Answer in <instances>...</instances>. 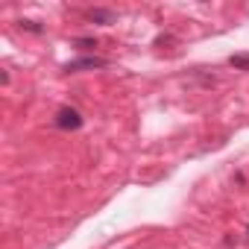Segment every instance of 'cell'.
Here are the masks:
<instances>
[{
	"label": "cell",
	"instance_id": "4",
	"mask_svg": "<svg viewBox=\"0 0 249 249\" xmlns=\"http://www.w3.org/2000/svg\"><path fill=\"white\" fill-rule=\"evenodd\" d=\"M229 62H231L234 68H240V71H249V56H231Z\"/></svg>",
	"mask_w": 249,
	"mask_h": 249
},
{
	"label": "cell",
	"instance_id": "1",
	"mask_svg": "<svg viewBox=\"0 0 249 249\" xmlns=\"http://www.w3.org/2000/svg\"><path fill=\"white\" fill-rule=\"evenodd\" d=\"M56 126H59V129H79V126H82V114H79L76 108L65 106V108L56 111Z\"/></svg>",
	"mask_w": 249,
	"mask_h": 249
},
{
	"label": "cell",
	"instance_id": "5",
	"mask_svg": "<svg viewBox=\"0 0 249 249\" xmlns=\"http://www.w3.org/2000/svg\"><path fill=\"white\" fill-rule=\"evenodd\" d=\"M73 44H76V47H85V50H88V47H97V41H94V38H76Z\"/></svg>",
	"mask_w": 249,
	"mask_h": 249
},
{
	"label": "cell",
	"instance_id": "2",
	"mask_svg": "<svg viewBox=\"0 0 249 249\" xmlns=\"http://www.w3.org/2000/svg\"><path fill=\"white\" fill-rule=\"evenodd\" d=\"M94 68H106V59H100V56H85V59H73V62L65 65V71H71V73H76V71H94Z\"/></svg>",
	"mask_w": 249,
	"mask_h": 249
},
{
	"label": "cell",
	"instance_id": "3",
	"mask_svg": "<svg viewBox=\"0 0 249 249\" xmlns=\"http://www.w3.org/2000/svg\"><path fill=\"white\" fill-rule=\"evenodd\" d=\"M88 21H94V24H106V27H108V24L117 21V15H114L111 9H91V12H88Z\"/></svg>",
	"mask_w": 249,
	"mask_h": 249
},
{
	"label": "cell",
	"instance_id": "6",
	"mask_svg": "<svg viewBox=\"0 0 249 249\" xmlns=\"http://www.w3.org/2000/svg\"><path fill=\"white\" fill-rule=\"evenodd\" d=\"M21 27H24V30H30V33H41V27H38L36 21H21Z\"/></svg>",
	"mask_w": 249,
	"mask_h": 249
}]
</instances>
